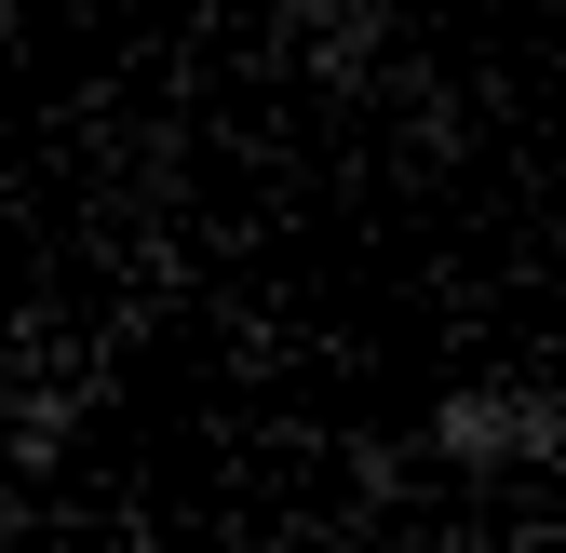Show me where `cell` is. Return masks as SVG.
<instances>
[{"label": "cell", "mask_w": 566, "mask_h": 553, "mask_svg": "<svg viewBox=\"0 0 566 553\" xmlns=\"http://www.w3.org/2000/svg\"><path fill=\"white\" fill-rule=\"evenodd\" d=\"M405 459L432 472H472V487H500V472H566V378H526V365H472L418 405Z\"/></svg>", "instance_id": "cell-1"}, {"label": "cell", "mask_w": 566, "mask_h": 553, "mask_svg": "<svg viewBox=\"0 0 566 553\" xmlns=\"http://www.w3.org/2000/svg\"><path fill=\"white\" fill-rule=\"evenodd\" d=\"M405 14H418V0H283V54H297L324 95H378Z\"/></svg>", "instance_id": "cell-2"}]
</instances>
